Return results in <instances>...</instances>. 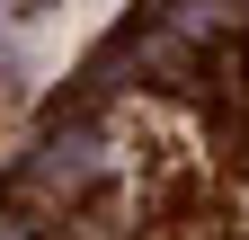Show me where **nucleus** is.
Listing matches in <instances>:
<instances>
[{
    "label": "nucleus",
    "instance_id": "nucleus-1",
    "mask_svg": "<svg viewBox=\"0 0 249 240\" xmlns=\"http://www.w3.org/2000/svg\"><path fill=\"white\" fill-rule=\"evenodd\" d=\"M9 9H18V18H36V9H45V0H9Z\"/></svg>",
    "mask_w": 249,
    "mask_h": 240
}]
</instances>
